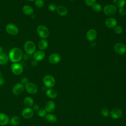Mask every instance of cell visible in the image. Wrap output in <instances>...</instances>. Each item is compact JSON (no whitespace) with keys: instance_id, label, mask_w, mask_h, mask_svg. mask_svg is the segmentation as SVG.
<instances>
[{"instance_id":"3957f363","label":"cell","mask_w":126,"mask_h":126,"mask_svg":"<svg viewBox=\"0 0 126 126\" xmlns=\"http://www.w3.org/2000/svg\"><path fill=\"white\" fill-rule=\"evenodd\" d=\"M37 32L38 36L42 39L46 38L49 35V31L48 28L43 25H39L37 27Z\"/></svg>"},{"instance_id":"d6986e66","label":"cell","mask_w":126,"mask_h":126,"mask_svg":"<svg viewBox=\"0 0 126 126\" xmlns=\"http://www.w3.org/2000/svg\"><path fill=\"white\" fill-rule=\"evenodd\" d=\"M56 11L57 13L62 16L66 15L67 14V10L66 8L63 5H59L57 7Z\"/></svg>"},{"instance_id":"83f0119b","label":"cell","mask_w":126,"mask_h":126,"mask_svg":"<svg viewBox=\"0 0 126 126\" xmlns=\"http://www.w3.org/2000/svg\"><path fill=\"white\" fill-rule=\"evenodd\" d=\"M92 8L93 10L95 12H100L102 10L101 5L97 3H94L92 6Z\"/></svg>"},{"instance_id":"836d02e7","label":"cell","mask_w":126,"mask_h":126,"mask_svg":"<svg viewBox=\"0 0 126 126\" xmlns=\"http://www.w3.org/2000/svg\"><path fill=\"white\" fill-rule=\"evenodd\" d=\"M48 9L50 11H54L55 10H56V8L57 7L56 6L55 4H53V3H51L48 6Z\"/></svg>"},{"instance_id":"d6a6232c","label":"cell","mask_w":126,"mask_h":126,"mask_svg":"<svg viewBox=\"0 0 126 126\" xmlns=\"http://www.w3.org/2000/svg\"><path fill=\"white\" fill-rule=\"evenodd\" d=\"M96 0H85L86 4L88 6H92L94 3H95Z\"/></svg>"},{"instance_id":"d4e9b609","label":"cell","mask_w":126,"mask_h":126,"mask_svg":"<svg viewBox=\"0 0 126 126\" xmlns=\"http://www.w3.org/2000/svg\"><path fill=\"white\" fill-rule=\"evenodd\" d=\"M45 118L47 121L51 123H56L57 121V117L52 114H49L45 116Z\"/></svg>"},{"instance_id":"6da1fadb","label":"cell","mask_w":126,"mask_h":126,"mask_svg":"<svg viewBox=\"0 0 126 126\" xmlns=\"http://www.w3.org/2000/svg\"><path fill=\"white\" fill-rule=\"evenodd\" d=\"M23 56V53L21 49L15 47L10 50L8 55V58L11 62L16 63L21 60Z\"/></svg>"},{"instance_id":"8d00e7d4","label":"cell","mask_w":126,"mask_h":126,"mask_svg":"<svg viewBox=\"0 0 126 126\" xmlns=\"http://www.w3.org/2000/svg\"><path fill=\"white\" fill-rule=\"evenodd\" d=\"M33 110L37 111L39 109V106L38 104H34L33 105V107L32 108Z\"/></svg>"},{"instance_id":"7402d4cb","label":"cell","mask_w":126,"mask_h":126,"mask_svg":"<svg viewBox=\"0 0 126 126\" xmlns=\"http://www.w3.org/2000/svg\"><path fill=\"white\" fill-rule=\"evenodd\" d=\"M48 45V41L45 39H42L38 43V47L40 50H45Z\"/></svg>"},{"instance_id":"e0dca14e","label":"cell","mask_w":126,"mask_h":126,"mask_svg":"<svg viewBox=\"0 0 126 126\" xmlns=\"http://www.w3.org/2000/svg\"><path fill=\"white\" fill-rule=\"evenodd\" d=\"M9 118L8 116L4 113H0V125L5 126L9 123Z\"/></svg>"},{"instance_id":"4dcf8cb0","label":"cell","mask_w":126,"mask_h":126,"mask_svg":"<svg viewBox=\"0 0 126 126\" xmlns=\"http://www.w3.org/2000/svg\"><path fill=\"white\" fill-rule=\"evenodd\" d=\"M101 113L102 115L105 117H107L109 115V111L106 108H103L101 111Z\"/></svg>"},{"instance_id":"5b68a950","label":"cell","mask_w":126,"mask_h":126,"mask_svg":"<svg viewBox=\"0 0 126 126\" xmlns=\"http://www.w3.org/2000/svg\"><path fill=\"white\" fill-rule=\"evenodd\" d=\"M5 30L8 34L12 35H16L19 32L18 27L15 24L12 23L8 24L6 26Z\"/></svg>"},{"instance_id":"1f68e13d","label":"cell","mask_w":126,"mask_h":126,"mask_svg":"<svg viewBox=\"0 0 126 126\" xmlns=\"http://www.w3.org/2000/svg\"><path fill=\"white\" fill-rule=\"evenodd\" d=\"M114 32L116 34H120L123 32V29L121 26H116L115 27Z\"/></svg>"},{"instance_id":"f35d334b","label":"cell","mask_w":126,"mask_h":126,"mask_svg":"<svg viewBox=\"0 0 126 126\" xmlns=\"http://www.w3.org/2000/svg\"><path fill=\"white\" fill-rule=\"evenodd\" d=\"M4 79L1 77V78H0V86L4 84Z\"/></svg>"},{"instance_id":"4316f807","label":"cell","mask_w":126,"mask_h":126,"mask_svg":"<svg viewBox=\"0 0 126 126\" xmlns=\"http://www.w3.org/2000/svg\"><path fill=\"white\" fill-rule=\"evenodd\" d=\"M8 61V57L5 53L0 54V64L3 65L6 64Z\"/></svg>"},{"instance_id":"44dd1931","label":"cell","mask_w":126,"mask_h":126,"mask_svg":"<svg viewBox=\"0 0 126 126\" xmlns=\"http://www.w3.org/2000/svg\"><path fill=\"white\" fill-rule=\"evenodd\" d=\"M46 94L49 98L54 99L57 96L58 93L55 90L53 89H49L46 91Z\"/></svg>"},{"instance_id":"7c38bea8","label":"cell","mask_w":126,"mask_h":126,"mask_svg":"<svg viewBox=\"0 0 126 126\" xmlns=\"http://www.w3.org/2000/svg\"><path fill=\"white\" fill-rule=\"evenodd\" d=\"M123 114L122 110L118 108H115L113 109L110 113V117L113 119H118L120 118Z\"/></svg>"},{"instance_id":"603a6c76","label":"cell","mask_w":126,"mask_h":126,"mask_svg":"<svg viewBox=\"0 0 126 126\" xmlns=\"http://www.w3.org/2000/svg\"><path fill=\"white\" fill-rule=\"evenodd\" d=\"M23 102L24 105L27 106V107H31L33 105L34 101L31 97L27 96L24 98Z\"/></svg>"},{"instance_id":"4fadbf2b","label":"cell","mask_w":126,"mask_h":126,"mask_svg":"<svg viewBox=\"0 0 126 126\" xmlns=\"http://www.w3.org/2000/svg\"><path fill=\"white\" fill-rule=\"evenodd\" d=\"M22 116L26 119H30L33 115V110L31 107H26L24 108L22 112Z\"/></svg>"},{"instance_id":"5bb4252c","label":"cell","mask_w":126,"mask_h":126,"mask_svg":"<svg viewBox=\"0 0 126 126\" xmlns=\"http://www.w3.org/2000/svg\"><path fill=\"white\" fill-rule=\"evenodd\" d=\"M97 36V32L94 29L89 30L86 33V38L90 41H93Z\"/></svg>"},{"instance_id":"2e32d148","label":"cell","mask_w":126,"mask_h":126,"mask_svg":"<svg viewBox=\"0 0 126 126\" xmlns=\"http://www.w3.org/2000/svg\"><path fill=\"white\" fill-rule=\"evenodd\" d=\"M105 24L109 28H115L117 26V21L114 18H109L105 20Z\"/></svg>"},{"instance_id":"e575fe53","label":"cell","mask_w":126,"mask_h":126,"mask_svg":"<svg viewBox=\"0 0 126 126\" xmlns=\"http://www.w3.org/2000/svg\"><path fill=\"white\" fill-rule=\"evenodd\" d=\"M119 13L120 15H125L126 14V10L124 7L120 8L119 9Z\"/></svg>"},{"instance_id":"8992f818","label":"cell","mask_w":126,"mask_h":126,"mask_svg":"<svg viewBox=\"0 0 126 126\" xmlns=\"http://www.w3.org/2000/svg\"><path fill=\"white\" fill-rule=\"evenodd\" d=\"M117 11L116 7L112 4H108L104 6L103 12L107 16H112L114 15Z\"/></svg>"},{"instance_id":"ee69618b","label":"cell","mask_w":126,"mask_h":126,"mask_svg":"<svg viewBox=\"0 0 126 126\" xmlns=\"http://www.w3.org/2000/svg\"><path fill=\"white\" fill-rule=\"evenodd\" d=\"M71 0V1H72V0Z\"/></svg>"},{"instance_id":"f1b7e54d","label":"cell","mask_w":126,"mask_h":126,"mask_svg":"<svg viewBox=\"0 0 126 126\" xmlns=\"http://www.w3.org/2000/svg\"><path fill=\"white\" fill-rule=\"evenodd\" d=\"M34 4L36 7L42 8L44 6V2L43 0H35L34 1Z\"/></svg>"},{"instance_id":"8fae6325","label":"cell","mask_w":126,"mask_h":126,"mask_svg":"<svg viewBox=\"0 0 126 126\" xmlns=\"http://www.w3.org/2000/svg\"><path fill=\"white\" fill-rule=\"evenodd\" d=\"M61 60V56L57 53H53L51 54L48 58L49 62L50 63L55 64L59 63Z\"/></svg>"},{"instance_id":"74e56055","label":"cell","mask_w":126,"mask_h":126,"mask_svg":"<svg viewBox=\"0 0 126 126\" xmlns=\"http://www.w3.org/2000/svg\"><path fill=\"white\" fill-rule=\"evenodd\" d=\"M37 61H35V60H34V61H33L32 62V66H36L37 65Z\"/></svg>"},{"instance_id":"ffe728a7","label":"cell","mask_w":126,"mask_h":126,"mask_svg":"<svg viewBox=\"0 0 126 126\" xmlns=\"http://www.w3.org/2000/svg\"><path fill=\"white\" fill-rule=\"evenodd\" d=\"M22 12L25 15H32L33 13V9L29 5H25L22 8Z\"/></svg>"},{"instance_id":"484cf974","label":"cell","mask_w":126,"mask_h":126,"mask_svg":"<svg viewBox=\"0 0 126 126\" xmlns=\"http://www.w3.org/2000/svg\"><path fill=\"white\" fill-rule=\"evenodd\" d=\"M114 5L116 7L122 8L124 7L126 4L125 0H113Z\"/></svg>"},{"instance_id":"ba28073f","label":"cell","mask_w":126,"mask_h":126,"mask_svg":"<svg viewBox=\"0 0 126 126\" xmlns=\"http://www.w3.org/2000/svg\"><path fill=\"white\" fill-rule=\"evenodd\" d=\"M11 70L12 72L13 73V74L18 75L21 74L23 71V68L22 65L18 63H13L11 65Z\"/></svg>"},{"instance_id":"9a60e30c","label":"cell","mask_w":126,"mask_h":126,"mask_svg":"<svg viewBox=\"0 0 126 126\" xmlns=\"http://www.w3.org/2000/svg\"><path fill=\"white\" fill-rule=\"evenodd\" d=\"M56 108V105L54 102L53 101L50 100L48 101L45 104V110L48 113H52L54 111Z\"/></svg>"},{"instance_id":"ac0fdd59","label":"cell","mask_w":126,"mask_h":126,"mask_svg":"<svg viewBox=\"0 0 126 126\" xmlns=\"http://www.w3.org/2000/svg\"><path fill=\"white\" fill-rule=\"evenodd\" d=\"M33 57L34 60L36 61H40L44 58L45 53L42 50H38L34 52Z\"/></svg>"},{"instance_id":"cb8c5ba5","label":"cell","mask_w":126,"mask_h":126,"mask_svg":"<svg viewBox=\"0 0 126 126\" xmlns=\"http://www.w3.org/2000/svg\"><path fill=\"white\" fill-rule=\"evenodd\" d=\"M9 123L13 126H17L20 123V119L18 116H13L10 119Z\"/></svg>"},{"instance_id":"7a4b0ae2","label":"cell","mask_w":126,"mask_h":126,"mask_svg":"<svg viewBox=\"0 0 126 126\" xmlns=\"http://www.w3.org/2000/svg\"><path fill=\"white\" fill-rule=\"evenodd\" d=\"M24 49L26 54L28 55H32L35 52L36 46L32 41L28 40L24 44Z\"/></svg>"},{"instance_id":"b9f144b4","label":"cell","mask_w":126,"mask_h":126,"mask_svg":"<svg viewBox=\"0 0 126 126\" xmlns=\"http://www.w3.org/2000/svg\"><path fill=\"white\" fill-rule=\"evenodd\" d=\"M1 77H2V73H1V71H0V78H1Z\"/></svg>"},{"instance_id":"d590c367","label":"cell","mask_w":126,"mask_h":126,"mask_svg":"<svg viewBox=\"0 0 126 126\" xmlns=\"http://www.w3.org/2000/svg\"><path fill=\"white\" fill-rule=\"evenodd\" d=\"M21 83L23 84H26L27 83H28V80L27 78H26V77H24L21 79Z\"/></svg>"},{"instance_id":"f546056e","label":"cell","mask_w":126,"mask_h":126,"mask_svg":"<svg viewBox=\"0 0 126 126\" xmlns=\"http://www.w3.org/2000/svg\"><path fill=\"white\" fill-rule=\"evenodd\" d=\"M46 112H47L46 111L45 109L41 108L37 111V114L38 116L40 117H43L46 115Z\"/></svg>"},{"instance_id":"52a82bcc","label":"cell","mask_w":126,"mask_h":126,"mask_svg":"<svg viewBox=\"0 0 126 126\" xmlns=\"http://www.w3.org/2000/svg\"><path fill=\"white\" fill-rule=\"evenodd\" d=\"M114 50L119 55H124L126 52V46L122 43H117L114 45Z\"/></svg>"},{"instance_id":"9c48e42d","label":"cell","mask_w":126,"mask_h":126,"mask_svg":"<svg viewBox=\"0 0 126 126\" xmlns=\"http://www.w3.org/2000/svg\"><path fill=\"white\" fill-rule=\"evenodd\" d=\"M26 91L31 94H34L37 92V87L35 84L33 83L28 82L25 85Z\"/></svg>"},{"instance_id":"60d3db41","label":"cell","mask_w":126,"mask_h":126,"mask_svg":"<svg viewBox=\"0 0 126 126\" xmlns=\"http://www.w3.org/2000/svg\"><path fill=\"white\" fill-rule=\"evenodd\" d=\"M2 52H3V48L1 46H0V54L2 53Z\"/></svg>"},{"instance_id":"30bf717a","label":"cell","mask_w":126,"mask_h":126,"mask_svg":"<svg viewBox=\"0 0 126 126\" xmlns=\"http://www.w3.org/2000/svg\"><path fill=\"white\" fill-rule=\"evenodd\" d=\"M24 90V87L21 83H18L16 84L12 88V92L14 94L18 95L21 94Z\"/></svg>"},{"instance_id":"7bdbcfd3","label":"cell","mask_w":126,"mask_h":126,"mask_svg":"<svg viewBox=\"0 0 126 126\" xmlns=\"http://www.w3.org/2000/svg\"><path fill=\"white\" fill-rule=\"evenodd\" d=\"M28 1H35V0H27Z\"/></svg>"},{"instance_id":"ab89813d","label":"cell","mask_w":126,"mask_h":126,"mask_svg":"<svg viewBox=\"0 0 126 126\" xmlns=\"http://www.w3.org/2000/svg\"><path fill=\"white\" fill-rule=\"evenodd\" d=\"M23 58H24V59L25 60H27V59H29V56H28V55L27 54H26L23 55Z\"/></svg>"},{"instance_id":"277c9868","label":"cell","mask_w":126,"mask_h":126,"mask_svg":"<svg viewBox=\"0 0 126 126\" xmlns=\"http://www.w3.org/2000/svg\"><path fill=\"white\" fill-rule=\"evenodd\" d=\"M43 83L44 85L48 88H51L55 85V79L51 75H47L45 76L43 79Z\"/></svg>"}]
</instances>
